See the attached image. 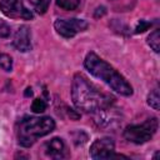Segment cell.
<instances>
[{
	"instance_id": "cell-9",
	"label": "cell",
	"mask_w": 160,
	"mask_h": 160,
	"mask_svg": "<svg viewBox=\"0 0 160 160\" xmlns=\"http://www.w3.org/2000/svg\"><path fill=\"white\" fill-rule=\"evenodd\" d=\"M45 154L52 159H64L68 156L66 146L62 139L52 138L50 141L45 144Z\"/></svg>"
},
{
	"instance_id": "cell-8",
	"label": "cell",
	"mask_w": 160,
	"mask_h": 160,
	"mask_svg": "<svg viewBox=\"0 0 160 160\" xmlns=\"http://www.w3.org/2000/svg\"><path fill=\"white\" fill-rule=\"evenodd\" d=\"M12 44L19 51L25 52V51L31 50V31H30L29 26L21 25L18 29V31L15 32Z\"/></svg>"
},
{
	"instance_id": "cell-16",
	"label": "cell",
	"mask_w": 160,
	"mask_h": 160,
	"mask_svg": "<svg viewBox=\"0 0 160 160\" xmlns=\"http://www.w3.org/2000/svg\"><path fill=\"white\" fill-rule=\"evenodd\" d=\"M151 26V22L150 21H146V20H140L135 28V34H141L144 32L145 30H148L149 28Z\"/></svg>"
},
{
	"instance_id": "cell-11",
	"label": "cell",
	"mask_w": 160,
	"mask_h": 160,
	"mask_svg": "<svg viewBox=\"0 0 160 160\" xmlns=\"http://www.w3.org/2000/svg\"><path fill=\"white\" fill-rule=\"evenodd\" d=\"M148 104L154 110H159V108H160V96H159V89L158 88L152 89L149 92V95H148Z\"/></svg>"
},
{
	"instance_id": "cell-6",
	"label": "cell",
	"mask_w": 160,
	"mask_h": 160,
	"mask_svg": "<svg viewBox=\"0 0 160 160\" xmlns=\"http://www.w3.org/2000/svg\"><path fill=\"white\" fill-rule=\"evenodd\" d=\"M89 24L81 19H58L54 22V28L62 38H72L78 32L85 31Z\"/></svg>"
},
{
	"instance_id": "cell-5",
	"label": "cell",
	"mask_w": 160,
	"mask_h": 160,
	"mask_svg": "<svg viewBox=\"0 0 160 160\" xmlns=\"http://www.w3.org/2000/svg\"><path fill=\"white\" fill-rule=\"evenodd\" d=\"M0 10L5 16L10 19L31 20L34 18L32 12L28 8H25L24 0H1Z\"/></svg>"
},
{
	"instance_id": "cell-7",
	"label": "cell",
	"mask_w": 160,
	"mask_h": 160,
	"mask_svg": "<svg viewBox=\"0 0 160 160\" xmlns=\"http://www.w3.org/2000/svg\"><path fill=\"white\" fill-rule=\"evenodd\" d=\"M115 151V142L110 138L96 139L90 146V158L91 159H109L112 158Z\"/></svg>"
},
{
	"instance_id": "cell-10",
	"label": "cell",
	"mask_w": 160,
	"mask_h": 160,
	"mask_svg": "<svg viewBox=\"0 0 160 160\" xmlns=\"http://www.w3.org/2000/svg\"><path fill=\"white\" fill-rule=\"evenodd\" d=\"M148 44L150 45V48L155 52H159L160 51V30L159 29H155L148 36Z\"/></svg>"
},
{
	"instance_id": "cell-4",
	"label": "cell",
	"mask_w": 160,
	"mask_h": 160,
	"mask_svg": "<svg viewBox=\"0 0 160 160\" xmlns=\"http://www.w3.org/2000/svg\"><path fill=\"white\" fill-rule=\"evenodd\" d=\"M159 121L156 118L148 119L142 124L130 125L124 130V138L134 144H144L149 141L156 132Z\"/></svg>"
},
{
	"instance_id": "cell-12",
	"label": "cell",
	"mask_w": 160,
	"mask_h": 160,
	"mask_svg": "<svg viewBox=\"0 0 160 160\" xmlns=\"http://www.w3.org/2000/svg\"><path fill=\"white\" fill-rule=\"evenodd\" d=\"M81 0H56V5L62 10H75L79 8Z\"/></svg>"
},
{
	"instance_id": "cell-2",
	"label": "cell",
	"mask_w": 160,
	"mask_h": 160,
	"mask_svg": "<svg viewBox=\"0 0 160 160\" xmlns=\"http://www.w3.org/2000/svg\"><path fill=\"white\" fill-rule=\"evenodd\" d=\"M84 65L91 75L102 80L114 91L124 96L132 95V86L126 81V79L109 62H106L100 56H98L95 52H89L86 55L84 60Z\"/></svg>"
},
{
	"instance_id": "cell-3",
	"label": "cell",
	"mask_w": 160,
	"mask_h": 160,
	"mask_svg": "<svg viewBox=\"0 0 160 160\" xmlns=\"http://www.w3.org/2000/svg\"><path fill=\"white\" fill-rule=\"evenodd\" d=\"M55 129V121L50 116L25 118L18 125V140L24 148H30L39 138L50 134Z\"/></svg>"
},
{
	"instance_id": "cell-1",
	"label": "cell",
	"mask_w": 160,
	"mask_h": 160,
	"mask_svg": "<svg viewBox=\"0 0 160 160\" xmlns=\"http://www.w3.org/2000/svg\"><path fill=\"white\" fill-rule=\"evenodd\" d=\"M71 98L74 105L84 112L108 110L115 102V98L112 95L100 91L80 72L75 74L72 78Z\"/></svg>"
},
{
	"instance_id": "cell-13",
	"label": "cell",
	"mask_w": 160,
	"mask_h": 160,
	"mask_svg": "<svg viewBox=\"0 0 160 160\" xmlns=\"http://www.w3.org/2000/svg\"><path fill=\"white\" fill-rule=\"evenodd\" d=\"M30 2L32 4V6L35 8L36 12L39 14H45L48 8H49V4H50V0H30Z\"/></svg>"
},
{
	"instance_id": "cell-19",
	"label": "cell",
	"mask_w": 160,
	"mask_h": 160,
	"mask_svg": "<svg viewBox=\"0 0 160 160\" xmlns=\"http://www.w3.org/2000/svg\"><path fill=\"white\" fill-rule=\"evenodd\" d=\"M32 95V91H31V88H28L26 91H25V96H31Z\"/></svg>"
},
{
	"instance_id": "cell-18",
	"label": "cell",
	"mask_w": 160,
	"mask_h": 160,
	"mask_svg": "<svg viewBox=\"0 0 160 160\" xmlns=\"http://www.w3.org/2000/svg\"><path fill=\"white\" fill-rule=\"evenodd\" d=\"M106 12V10H105V8L104 6H100V8H98L96 9V11H95V18H99V16H102Z\"/></svg>"
},
{
	"instance_id": "cell-14",
	"label": "cell",
	"mask_w": 160,
	"mask_h": 160,
	"mask_svg": "<svg viewBox=\"0 0 160 160\" xmlns=\"http://www.w3.org/2000/svg\"><path fill=\"white\" fill-rule=\"evenodd\" d=\"M0 68L5 71L12 70V59L8 54H0Z\"/></svg>"
},
{
	"instance_id": "cell-15",
	"label": "cell",
	"mask_w": 160,
	"mask_h": 160,
	"mask_svg": "<svg viewBox=\"0 0 160 160\" xmlns=\"http://www.w3.org/2000/svg\"><path fill=\"white\" fill-rule=\"evenodd\" d=\"M48 108V104L42 100V99H35L31 104V111L35 112V114H40V112H44Z\"/></svg>"
},
{
	"instance_id": "cell-17",
	"label": "cell",
	"mask_w": 160,
	"mask_h": 160,
	"mask_svg": "<svg viewBox=\"0 0 160 160\" xmlns=\"http://www.w3.org/2000/svg\"><path fill=\"white\" fill-rule=\"evenodd\" d=\"M10 32V26L5 22H0V38H9Z\"/></svg>"
}]
</instances>
